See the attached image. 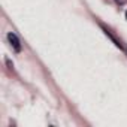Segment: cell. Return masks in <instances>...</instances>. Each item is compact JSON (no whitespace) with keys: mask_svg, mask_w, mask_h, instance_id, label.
Masks as SVG:
<instances>
[{"mask_svg":"<svg viewBox=\"0 0 127 127\" xmlns=\"http://www.w3.org/2000/svg\"><path fill=\"white\" fill-rule=\"evenodd\" d=\"M8 40H9V43H11V46L17 51V52H21V43H20V39L17 37V34L15 33H8Z\"/></svg>","mask_w":127,"mask_h":127,"instance_id":"1","label":"cell"},{"mask_svg":"<svg viewBox=\"0 0 127 127\" xmlns=\"http://www.w3.org/2000/svg\"><path fill=\"white\" fill-rule=\"evenodd\" d=\"M115 2H117V3H120V5H124L127 0H115Z\"/></svg>","mask_w":127,"mask_h":127,"instance_id":"2","label":"cell"},{"mask_svg":"<svg viewBox=\"0 0 127 127\" xmlns=\"http://www.w3.org/2000/svg\"><path fill=\"white\" fill-rule=\"evenodd\" d=\"M126 18H127V12H126Z\"/></svg>","mask_w":127,"mask_h":127,"instance_id":"3","label":"cell"}]
</instances>
